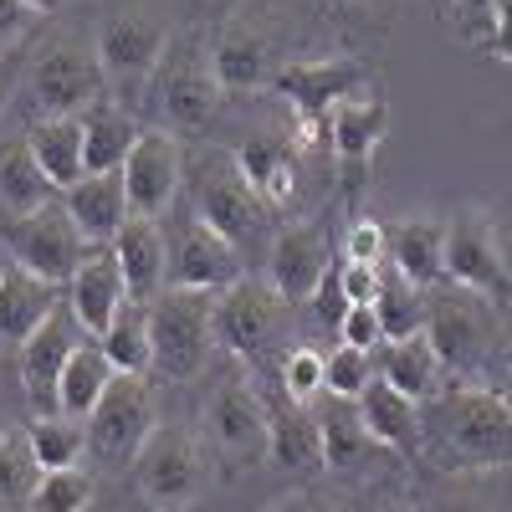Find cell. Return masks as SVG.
Here are the masks:
<instances>
[{
	"label": "cell",
	"instance_id": "obj_1",
	"mask_svg": "<svg viewBox=\"0 0 512 512\" xmlns=\"http://www.w3.org/2000/svg\"><path fill=\"white\" fill-rule=\"evenodd\" d=\"M431 420L461 472L512 466V400L482 384H451L431 395Z\"/></svg>",
	"mask_w": 512,
	"mask_h": 512
},
{
	"label": "cell",
	"instance_id": "obj_2",
	"mask_svg": "<svg viewBox=\"0 0 512 512\" xmlns=\"http://www.w3.org/2000/svg\"><path fill=\"white\" fill-rule=\"evenodd\" d=\"M149 344H154V379L185 384L216 359V292L164 287L149 303Z\"/></svg>",
	"mask_w": 512,
	"mask_h": 512
},
{
	"label": "cell",
	"instance_id": "obj_3",
	"mask_svg": "<svg viewBox=\"0 0 512 512\" xmlns=\"http://www.w3.org/2000/svg\"><path fill=\"white\" fill-rule=\"evenodd\" d=\"M134 487L154 512H190L210 487V446L200 441V431L159 420L134 456Z\"/></svg>",
	"mask_w": 512,
	"mask_h": 512
},
{
	"label": "cell",
	"instance_id": "obj_4",
	"mask_svg": "<svg viewBox=\"0 0 512 512\" xmlns=\"http://www.w3.org/2000/svg\"><path fill=\"white\" fill-rule=\"evenodd\" d=\"M26 93L41 118L88 113L93 103H103L108 82H103L93 41H82L77 31H57L52 41H41L26 62Z\"/></svg>",
	"mask_w": 512,
	"mask_h": 512
},
{
	"label": "cell",
	"instance_id": "obj_5",
	"mask_svg": "<svg viewBox=\"0 0 512 512\" xmlns=\"http://www.w3.org/2000/svg\"><path fill=\"white\" fill-rule=\"evenodd\" d=\"M169 21L144 11V6H123L113 16H103L98 36H93V52H98V67H103V82H108V98L128 108V98H139L164 52H169Z\"/></svg>",
	"mask_w": 512,
	"mask_h": 512
},
{
	"label": "cell",
	"instance_id": "obj_6",
	"mask_svg": "<svg viewBox=\"0 0 512 512\" xmlns=\"http://www.w3.org/2000/svg\"><path fill=\"white\" fill-rule=\"evenodd\" d=\"M425 338L441 359L446 374H477L492 354L497 338V313L482 292H466L456 282L425 287Z\"/></svg>",
	"mask_w": 512,
	"mask_h": 512
},
{
	"label": "cell",
	"instance_id": "obj_7",
	"mask_svg": "<svg viewBox=\"0 0 512 512\" xmlns=\"http://www.w3.org/2000/svg\"><path fill=\"white\" fill-rule=\"evenodd\" d=\"M221 82H216V67H210V41L205 31H180L169 36V52L154 72V103H159V118L180 134H200V128L216 118L221 108Z\"/></svg>",
	"mask_w": 512,
	"mask_h": 512
},
{
	"label": "cell",
	"instance_id": "obj_8",
	"mask_svg": "<svg viewBox=\"0 0 512 512\" xmlns=\"http://www.w3.org/2000/svg\"><path fill=\"white\" fill-rule=\"evenodd\" d=\"M88 425V451L93 461H103L108 472H123L134 466V456L144 451V441L159 425V405H154V384L149 374H113L103 400L93 405Z\"/></svg>",
	"mask_w": 512,
	"mask_h": 512
},
{
	"label": "cell",
	"instance_id": "obj_9",
	"mask_svg": "<svg viewBox=\"0 0 512 512\" xmlns=\"http://www.w3.org/2000/svg\"><path fill=\"white\" fill-rule=\"evenodd\" d=\"M287 313L292 303H282L267 277H236L226 292H216V349L231 359H262L287 333Z\"/></svg>",
	"mask_w": 512,
	"mask_h": 512
},
{
	"label": "cell",
	"instance_id": "obj_10",
	"mask_svg": "<svg viewBox=\"0 0 512 512\" xmlns=\"http://www.w3.org/2000/svg\"><path fill=\"white\" fill-rule=\"evenodd\" d=\"M446 282L482 292V297L507 292L512 272H507V251H502V231L492 221V210L461 205L446 221Z\"/></svg>",
	"mask_w": 512,
	"mask_h": 512
},
{
	"label": "cell",
	"instance_id": "obj_11",
	"mask_svg": "<svg viewBox=\"0 0 512 512\" xmlns=\"http://www.w3.org/2000/svg\"><path fill=\"white\" fill-rule=\"evenodd\" d=\"M200 425H205V446L226 456L231 466H246L267 451V400L246 374H231L210 390Z\"/></svg>",
	"mask_w": 512,
	"mask_h": 512
},
{
	"label": "cell",
	"instance_id": "obj_12",
	"mask_svg": "<svg viewBox=\"0 0 512 512\" xmlns=\"http://www.w3.org/2000/svg\"><path fill=\"white\" fill-rule=\"evenodd\" d=\"M272 205L251 190V180L236 169L231 154H216L200 164V180H195V221H205L216 236H226L236 251L267 226Z\"/></svg>",
	"mask_w": 512,
	"mask_h": 512
},
{
	"label": "cell",
	"instance_id": "obj_13",
	"mask_svg": "<svg viewBox=\"0 0 512 512\" xmlns=\"http://www.w3.org/2000/svg\"><path fill=\"white\" fill-rule=\"evenodd\" d=\"M6 246H11L16 267L36 272L41 282H52V287H67L72 272L82 267V256L93 251L62 205H47V210H36V216L11 221L6 226Z\"/></svg>",
	"mask_w": 512,
	"mask_h": 512
},
{
	"label": "cell",
	"instance_id": "obj_14",
	"mask_svg": "<svg viewBox=\"0 0 512 512\" xmlns=\"http://www.w3.org/2000/svg\"><path fill=\"white\" fill-rule=\"evenodd\" d=\"M185 180V149L169 128H139L134 154L123 159V190H128V210L144 221H159L180 195Z\"/></svg>",
	"mask_w": 512,
	"mask_h": 512
},
{
	"label": "cell",
	"instance_id": "obj_15",
	"mask_svg": "<svg viewBox=\"0 0 512 512\" xmlns=\"http://www.w3.org/2000/svg\"><path fill=\"white\" fill-rule=\"evenodd\" d=\"M364 77H369V72H364L359 57H313V62H287V67H277L272 93H282V98L297 108L303 128H318V123H328V113L344 103V98L364 93Z\"/></svg>",
	"mask_w": 512,
	"mask_h": 512
},
{
	"label": "cell",
	"instance_id": "obj_16",
	"mask_svg": "<svg viewBox=\"0 0 512 512\" xmlns=\"http://www.w3.org/2000/svg\"><path fill=\"white\" fill-rule=\"evenodd\" d=\"M210 67L221 93H256L277 77V31L262 16H231L210 36Z\"/></svg>",
	"mask_w": 512,
	"mask_h": 512
},
{
	"label": "cell",
	"instance_id": "obj_17",
	"mask_svg": "<svg viewBox=\"0 0 512 512\" xmlns=\"http://www.w3.org/2000/svg\"><path fill=\"white\" fill-rule=\"evenodd\" d=\"M82 338H88V333L77 328L72 308L62 303V308L16 349V354H21V390H26V405H31L36 415H57L62 369H67V359H72V349L82 344Z\"/></svg>",
	"mask_w": 512,
	"mask_h": 512
},
{
	"label": "cell",
	"instance_id": "obj_18",
	"mask_svg": "<svg viewBox=\"0 0 512 512\" xmlns=\"http://www.w3.org/2000/svg\"><path fill=\"white\" fill-rule=\"evenodd\" d=\"M333 262H328V241H323V231L313 226V221H287L277 236H272V246H267V282L277 287V297L282 303H308V297L318 292V282H323V272H328Z\"/></svg>",
	"mask_w": 512,
	"mask_h": 512
},
{
	"label": "cell",
	"instance_id": "obj_19",
	"mask_svg": "<svg viewBox=\"0 0 512 512\" xmlns=\"http://www.w3.org/2000/svg\"><path fill=\"white\" fill-rule=\"evenodd\" d=\"M241 277V251L216 236L205 221H190L175 246H169V282L164 287H185V292H226Z\"/></svg>",
	"mask_w": 512,
	"mask_h": 512
},
{
	"label": "cell",
	"instance_id": "obj_20",
	"mask_svg": "<svg viewBox=\"0 0 512 512\" xmlns=\"http://www.w3.org/2000/svg\"><path fill=\"white\" fill-rule=\"evenodd\" d=\"M123 303H128V287H123V272L113 262V251L93 246L88 256H82V267L72 272V282H67V308H72L77 328L88 338H103L113 328V318L123 313Z\"/></svg>",
	"mask_w": 512,
	"mask_h": 512
},
{
	"label": "cell",
	"instance_id": "obj_21",
	"mask_svg": "<svg viewBox=\"0 0 512 512\" xmlns=\"http://www.w3.org/2000/svg\"><path fill=\"white\" fill-rule=\"evenodd\" d=\"M113 262L123 272V287H128V303H154L169 282V241L159 231V221H144V216H128V226L113 236Z\"/></svg>",
	"mask_w": 512,
	"mask_h": 512
},
{
	"label": "cell",
	"instance_id": "obj_22",
	"mask_svg": "<svg viewBox=\"0 0 512 512\" xmlns=\"http://www.w3.org/2000/svg\"><path fill=\"white\" fill-rule=\"evenodd\" d=\"M62 210L72 216V226L82 231L88 246H113V236L128 226V190H123V169L113 175H82L77 185L62 190Z\"/></svg>",
	"mask_w": 512,
	"mask_h": 512
},
{
	"label": "cell",
	"instance_id": "obj_23",
	"mask_svg": "<svg viewBox=\"0 0 512 512\" xmlns=\"http://www.w3.org/2000/svg\"><path fill=\"white\" fill-rule=\"evenodd\" d=\"M57 308H62V297L52 282H41L36 272L16 262L0 267V349H21Z\"/></svg>",
	"mask_w": 512,
	"mask_h": 512
},
{
	"label": "cell",
	"instance_id": "obj_24",
	"mask_svg": "<svg viewBox=\"0 0 512 512\" xmlns=\"http://www.w3.org/2000/svg\"><path fill=\"white\" fill-rule=\"evenodd\" d=\"M384 256H390V267L415 282V287H436L446 282V221L436 216H405L400 226L384 231Z\"/></svg>",
	"mask_w": 512,
	"mask_h": 512
},
{
	"label": "cell",
	"instance_id": "obj_25",
	"mask_svg": "<svg viewBox=\"0 0 512 512\" xmlns=\"http://www.w3.org/2000/svg\"><path fill=\"white\" fill-rule=\"evenodd\" d=\"M236 169L251 180V190L262 195L272 210L292 200V185H297V139L277 134V128H262V134H246L236 149H231Z\"/></svg>",
	"mask_w": 512,
	"mask_h": 512
},
{
	"label": "cell",
	"instance_id": "obj_26",
	"mask_svg": "<svg viewBox=\"0 0 512 512\" xmlns=\"http://www.w3.org/2000/svg\"><path fill=\"white\" fill-rule=\"evenodd\" d=\"M26 149L57 190H67V185H77L82 175H88V128H82V113L36 118L26 128Z\"/></svg>",
	"mask_w": 512,
	"mask_h": 512
},
{
	"label": "cell",
	"instance_id": "obj_27",
	"mask_svg": "<svg viewBox=\"0 0 512 512\" xmlns=\"http://www.w3.org/2000/svg\"><path fill=\"white\" fill-rule=\"evenodd\" d=\"M267 456L282 472H318L323 466L318 415H308V405H297L287 395L277 405H267Z\"/></svg>",
	"mask_w": 512,
	"mask_h": 512
},
{
	"label": "cell",
	"instance_id": "obj_28",
	"mask_svg": "<svg viewBox=\"0 0 512 512\" xmlns=\"http://www.w3.org/2000/svg\"><path fill=\"white\" fill-rule=\"evenodd\" d=\"M384 128H390V103L379 93H354L328 113V144L349 169H364V159L384 139Z\"/></svg>",
	"mask_w": 512,
	"mask_h": 512
},
{
	"label": "cell",
	"instance_id": "obj_29",
	"mask_svg": "<svg viewBox=\"0 0 512 512\" xmlns=\"http://www.w3.org/2000/svg\"><path fill=\"white\" fill-rule=\"evenodd\" d=\"M374 369H379V379H384V384H395L400 395H410V400H420V405L441 390V374H446L425 333H410V338H384V344L374 349Z\"/></svg>",
	"mask_w": 512,
	"mask_h": 512
},
{
	"label": "cell",
	"instance_id": "obj_30",
	"mask_svg": "<svg viewBox=\"0 0 512 512\" xmlns=\"http://www.w3.org/2000/svg\"><path fill=\"white\" fill-rule=\"evenodd\" d=\"M354 405H359L369 436H374L379 446H390V451H415V446H420V400L400 395L395 384H384L379 374H374V384H369Z\"/></svg>",
	"mask_w": 512,
	"mask_h": 512
},
{
	"label": "cell",
	"instance_id": "obj_31",
	"mask_svg": "<svg viewBox=\"0 0 512 512\" xmlns=\"http://www.w3.org/2000/svg\"><path fill=\"white\" fill-rule=\"evenodd\" d=\"M318 436H323V466L328 472H364L379 456V441L369 436V425L354 400H333V410L318 415Z\"/></svg>",
	"mask_w": 512,
	"mask_h": 512
},
{
	"label": "cell",
	"instance_id": "obj_32",
	"mask_svg": "<svg viewBox=\"0 0 512 512\" xmlns=\"http://www.w3.org/2000/svg\"><path fill=\"white\" fill-rule=\"evenodd\" d=\"M47 205H57V185L41 175V164L31 159L26 139L6 144L0 149V210H6L11 221H21V216L47 210Z\"/></svg>",
	"mask_w": 512,
	"mask_h": 512
},
{
	"label": "cell",
	"instance_id": "obj_33",
	"mask_svg": "<svg viewBox=\"0 0 512 512\" xmlns=\"http://www.w3.org/2000/svg\"><path fill=\"white\" fill-rule=\"evenodd\" d=\"M82 128H88V175H113L123 169V159L134 154V139H139V123L123 103L103 98L82 113Z\"/></svg>",
	"mask_w": 512,
	"mask_h": 512
},
{
	"label": "cell",
	"instance_id": "obj_34",
	"mask_svg": "<svg viewBox=\"0 0 512 512\" xmlns=\"http://www.w3.org/2000/svg\"><path fill=\"white\" fill-rule=\"evenodd\" d=\"M113 379V364L108 354L98 349V338H82V344L72 349L67 369H62V390H57V415H72V420H88L93 405L103 400Z\"/></svg>",
	"mask_w": 512,
	"mask_h": 512
},
{
	"label": "cell",
	"instance_id": "obj_35",
	"mask_svg": "<svg viewBox=\"0 0 512 512\" xmlns=\"http://www.w3.org/2000/svg\"><path fill=\"white\" fill-rule=\"evenodd\" d=\"M98 349L108 354L113 374H154V344H149V308L123 303L113 328L98 338Z\"/></svg>",
	"mask_w": 512,
	"mask_h": 512
},
{
	"label": "cell",
	"instance_id": "obj_36",
	"mask_svg": "<svg viewBox=\"0 0 512 512\" xmlns=\"http://www.w3.org/2000/svg\"><path fill=\"white\" fill-rule=\"evenodd\" d=\"M26 446L36 456L41 472H57V466H77L88 456V425L72 415H36L26 425Z\"/></svg>",
	"mask_w": 512,
	"mask_h": 512
},
{
	"label": "cell",
	"instance_id": "obj_37",
	"mask_svg": "<svg viewBox=\"0 0 512 512\" xmlns=\"http://www.w3.org/2000/svg\"><path fill=\"white\" fill-rule=\"evenodd\" d=\"M374 313H379V333H384V338H410V333H420V328H425V287L405 282L395 267L379 272Z\"/></svg>",
	"mask_w": 512,
	"mask_h": 512
},
{
	"label": "cell",
	"instance_id": "obj_38",
	"mask_svg": "<svg viewBox=\"0 0 512 512\" xmlns=\"http://www.w3.org/2000/svg\"><path fill=\"white\" fill-rule=\"evenodd\" d=\"M93 502H98V477L82 472V466H57V472L36 477L26 512H88Z\"/></svg>",
	"mask_w": 512,
	"mask_h": 512
},
{
	"label": "cell",
	"instance_id": "obj_39",
	"mask_svg": "<svg viewBox=\"0 0 512 512\" xmlns=\"http://www.w3.org/2000/svg\"><path fill=\"white\" fill-rule=\"evenodd\" d=\"M41 466L26 446V431H0V512H26Z\"/></svg>",
	"mask_w": 512,
	"mask_h": 512
},
{
	"label": "cell",
	"instance_id": "obj_40",
	"mask_svg": "<svg viewBox=\"0 0 512 512\" xmlns=\"http://www.w3.org/2000/svg\"><path fill=\"white\" fill-rule=\"evenodd\" d=\"M374 354L354 349V344H338L333 354H323V390L333 400H359L369 384H374Z\"/></svg>",
	"mask_w": 512,
	"mask_h": 512
},
{
	"label": "cell",
	"instance_id": "obj_41",
	"mask_svg": "<svg viewBox=\"0 0 512 512\" xmlns=\"http://www.w3.org/2000/svg\"><path fill=\"white\" fill-rule=\"evenodd\" d=\"M318 390H323V354L308 349V344L292 349V354L282 359V395L297 400V405H308Z\"/></svg>",
	"mask_w": 512,
	"mask_h": 512
},
{
	"label": "cell",
	"instance_id": "obj_42",
	"mask_svg": "<svg viewBox=\"0 0 512 512\" xmlns=\"http://www.w3.org/2000/svg\"><path fill=\"white\" fill-rule=\"evenodd\" d=\"M415 512H497V507H492V497H487V492H477L472 482L446 477V482H436L431 492L420 497V507H415Z\"/></svg>",
	"mask_w": 512,
	"mask_h": 512
},
{
	"label": "cell",
	"instance_id": "obj_43",
	"mask_svg": "<svg viewBox=\"0 0 512 512\" xmlns=\"http://www.w3.org/2000/svg\"><path fill=\"white\" fill-rule=\"evenodd\" d=\"M308 308H313V318H318L323 328H333V333H338V323H344V313L354 308L349 297H344V282H338V267H328V272H323L318 292L308 297Z\"/></svg>",
	"mask_w": 512,
	"mask_h": 512
},
{
	"label": "cell",
	"instance_id": "obj_44",
	"mask_svg": "<svg viewBox=\"0 0 512 512\" xmlns=\"http://www.w3.org/2000/svg\"><path fill=\"white\" fill-rule=\"evenodd\" d=\"M338 338H344V344H354V349H369V354H374V349L384 344L374 303H354V308L344 313V323H338Z\"/></svg>",
	"mask_w": 512,
	"mask_h": 512
},
{
	"label": "cell",
	"instance_id": "obj_45",
	"mask_svg": "<svg viewBox=\"0 0 512 512\" xmlns=\"http://www.w3.org/2000/svg\"><path fill=\"white\" fill-rule=\"evenodd\" d=\"M338 282H344L349 303H374L379 297V267L374 262H338Z\"/></svg>",
	"mask_w": 512,
	"mask_h": 512
},
{
	"label": "cell",
	"instance_id": "obj_46",
	"mask_svg": "<svg viewBox=\"0 0 512 512\" xmlns=\"http://www.w3.org/2000/svg\"><path fill=\"white\" fill-rule=\"evenodd\" d=\"M349 262H374L379 267V256H384V226L379 221H359L349 231V246H344Z\"/></svg>",
	"mask_w": 512,
	"mask_h": 512
},
{
	"label": "cell",
	"instance_id": "obj_47",
	"mask_svg": "<svg viewBox=\"0 0 512 512\" xmlns=\"http://www.w3.org/2000/svg\"><path fill=\"white\" fill-rule=\"evenodd\" d=\"M487 52L512 67V0H497V11L487 21Z\"/></svg>",
	"mask_w": 512,
	"mask_h": 512
},
{
	"label": "cell",
	"instance_id": "obj_48",
	"mask_svg": "<svg viewBox=\"0 0 512 512\" xmlns=\"http://www.w3.org/2000/svg\"><path fill=\"white\" fill-rule=\"evenodd\" d=\"M26 26H31V6H26V0H0V47L21 41Z\"/></svg>",
	"mask_w": 512,
	"mask_h": 512
},
{
	"label": "cell",
	"instance_id": "obj_49",
	"mask_svg": "<svg viewBox=\"0 0 512 512\" xmlns=\"http://www.w3.org/2000/svg\"><path fill=\"white\" fill-rule=\"evenodd\" d=\"M487 364H497V374H507V379H512V318H507V323H497V338H492Z\"/></svg>",
	"mask_w": 512,
	"mask_h": 512
},
{
	"label": "cell",
	"instance_id": "obj_50",
	"mask_svg": "<svg viewBox=\"0 0 512 512\" xmlns=\"http://www.w3.org/2000/svg\"><path fill=\"white\" fill-rule=\"evenodd\" d=\"M492 11H497V0H456V16L472 26V31H487Z\"/></svg>",
	"mask_w": 512,
	"mask_h": 512
},
{
	"label": "cell",
	"instance_id": "obj_51",
	"mask_svg": "<svg viewBox=\"0 0 512 512\" xmlns=\"http://www.w3.org/2000/svg\"><path fill=\"white\" fill-rule=\"evenodd\" d=\"M11 93H16V67H11V57H0V113H6Z\"/></svg>",
	"mask_w": 512,
	"mask_h": 512
},
{
	"label": "cell",
	"instance_id": "obj_52",
	"mask_svg": "<svg viewBox=\"0 0 512 512\" xmlns=\"http://www.w3.org/2000/svg\"><path fill=\"white\" fill-rule=\"evenodd\" d=\"M303 512H344V507L328 502V497H303Z\"/></svg>",
	"mask_w": 512,
	"mask_h": 512
},
{
	"label": "cell",
	"instance_id": "obj_53",
	"mask_svg": "<svg viewBox=\"0 0 512 512\" xmlns=\"http://www.w3.org/2000/svg\"><path fill=\"white\" fill-rule=\"evenodd\" d=\"M26 6H31V16H52L62 0H26Z\"/></svg>",
	"mask_w": 512,
	"mask_h": 512
},
{
	"label": "cell",
	"instance_id": "obj_54",
	"mask_svg": "<svg viewBox=\"0 0 512 512\" xmlns=\"http://www.w3.org/2000/svg\"><path fill=\"white\" fill-rule=\"evenodd\" d=\"M267 512H303V497H282V502H272Z\"/></svg>",
	"mask_w": 512,
	"mask_h": 512
},
{
	"label": "cell",
	"instance_id": "obj_55",
	"mask_svg": "<svg viewBox=\"0 0 512 512\" xmlns=\"http://www.w3.org/2000/svg\"><path fill=\"white\" fill-rule=\"evenodd\" d=\"M384 512H415V507H384Z\"/></svg>",
	"mask_w": 512,
	"mask_h": 512
},
{
	"label": "cell",
	"instance_id": "obj_56",
	"mask_svg": "<svg viewBox=\"0 0 512 512\" xmlns=\"http://www.w3.org/2000/svg\"><path fill=\"white\" fill-rule=\"evenodd\" d=\"M354 6H369V0H354Z\"/></svg>",
	"mask_w": 512,
	"mask_h": 512
},
{
	"label": "cell",
	"instance_id": "obj_57",
	"mask_svg": "<svg viewBox=\"0 0 512 512\" xmlns=\"http://www.w3.org/2000/svg\"><path fill=\"white\" fill-rule=\"evenodd\" d=\"M0 267H6V262H0Z\"/></svg>",
	"mask_w": 512,
	"mask_h": 512
}]
</instances>
